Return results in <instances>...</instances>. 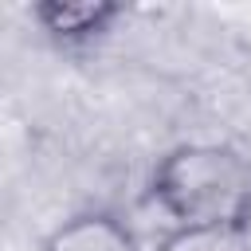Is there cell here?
Listing matches in <instances>:
<instances>
[{
    "mask_svg": "<svg viewBox=\"0 0 251 251\" xmlns=\"http://www.w3.org/2000/svg\"><path fill=\"white\" fill-rule=\"evenodd\" d=\"M153 251H251V227H169Z\"/></svg>",
    "mask_w": 251,
    "mask_h": 251,
    "instance_id": "cell-4",
    "label": "cell"
},
{
    "mask_svg": "<svg viewBox=\"0 0 251 251\" xmlns=\"http://www.w3.org/2000/svg\"><path fill=\"white\" fill-rule=\"evenodd\" d=\"M39 251H141V243L122 216L106 208H90L55 224L39 243Z\"/></svg>",
    "mask_w": 251,
    "mask_h": 251,
    "instance_id": "cell-3",
    "label": "cell"
},
{
    "mask_svg": "<svg viewBox=\"0 0 251 251\" xmlns=\"http://www.w3.org/2000/svg\"><path fill=\"white\" fill-rule=\"evenodd\" d=\"M126 16L122 4L110 0H47L31 8L35 27L59 43V47H86L114 31V24Z\"/></svg>",
    "mask_w": 251,
    "mask_h": 251,
    "instance_id": "cell-2",
    "label": "cell"
},
{
    "mask_svg": "<svg viewBox=\"0 0 251 251\" xmlns=\"http://www.w3.org/2000/svg\"><path fill=\"white\" fill-rule=\"evenodd\" d=\"M145 192L169 227H251V161L220 141L173 145Z\"/></svg>",
    "mask_w": 251,
    "mask_h": 251,
    "instance_id": "cell-1",
    "label": "cell"
}]
</instances>
